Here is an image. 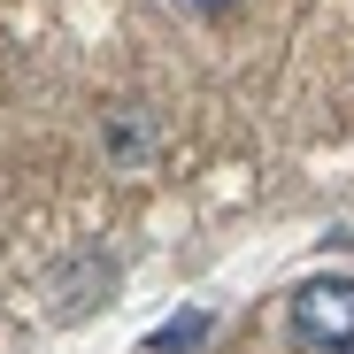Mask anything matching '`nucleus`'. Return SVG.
<instances>
[{"label": "nucleus", "mask_w": 354, "mask_h": 354, "mask_svg": "<svg viewBox=\"0 0 354 354\" xmlns=\"http://www.w3.org/2000/svg\"><path fill=\"white\" fill-rule=\"evenodd\" d=\"M292 331L308 346H354V285L346 277H308L292 292Z\"/></svg>", "instance_id": "nucleus-1"}, {"label": "nucleus", "mask_w": 354, "mask_h": 354, "mask_svg": "<svg viewBox=\"0 0 354 354\" xmlns=\"http://www.w3.org/2000/svg\"><path fill=\"white\" fill-rule=\"evenodd\" d=\"M331 354H354V346H331Z\"/></svg>", "instance_id": "nucleus-6"}, {"label": "nucleus", "mask_w": 354, "mask_h": 354, "mask_svg": "<svg viewBox=\"0 0 354 354\" xmlns=\"http://www.w3.org/2000/svg\"><path fill=\"white\" fill-rule=\"evenodd\" d=\"M169 8H185V16H223V8H239V0H169Z\"/></svg>", "instance_id": "nucleus-5"}, {"label": "nucleus", "mask_w": 354, "mask_h": 354, "mask_svg": "<svg viewBox=\"0 0 354 354\" xmlns=\"http://www.w3.org/2000/svg\"><path fill=\"white\" fill-rule=\"evenodd\" d=\"M108 154L124 162V169H147L154 162V124H147L139 108H115L108 115Z\"/></svg>", "instance_id": "nucleus-2"}, {"label": "nucleus", "mask_w": 354, "mask_h": 354, "mask_svg": "<svg viewBox=\"0 0 354 354\" xmlns=\"http://www.w3.org/2000/svg\"><path fill=\"white\" fill-rule=\"evenodd\" d=\"M62 292H108V262H85L77 277H62Z\"/></svg>", "instance_id": "nucleus-4"}, {"label": "nucleus", "mask_w": 354, "mask_h": 354, "mask_svg": "<svg viewBox=\"0 0 354 354\" xmlns=\"http://www.w3.org/2000/svg\"><path fill=\"white\" fill-rule=\"evenodd\" d=\"M201 331H208V316H177V324H169V331H162L154 346H193Z\"/></svg>", "instance_id": "nucleus-3"}]
</instances>
